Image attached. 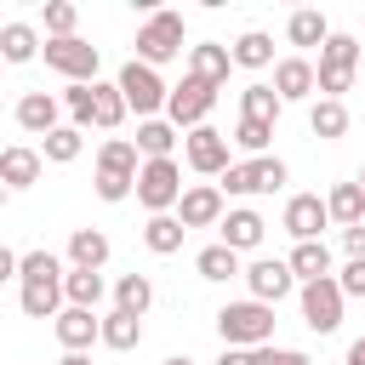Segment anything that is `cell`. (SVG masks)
<instances>
[{"mask_svg":"<svg viewBox=\"0 0 365 365\" xmlns=\"http://www.w3.org/2000/svg\"><path fill=\"white\" fill-rule=\"evenodd\" d=\"M279 108H285V103H279L274 86H245V91H240V120H262V125H274Z\"/></svg>","mask_w":365,"mask_h":365,"instance_id":"83f0119b","label":"cell"},{"mask_svg":"<svg viewBox=\"0 0 365 365\" xmlns=\"http://www.w3.org/2000/svg\"><path fill=\"white\" fill-rule=\"evenodd\" d=\"M331 222V205L319 194H291L285 200V234L302 245V240H319V228Z\"/></svg>","mask_w":365,"mask_h":365,"instance_id":"5bb4252c","label":"cell"},{"mask_svg":"<svg viewBox=\"0 0 365 365\" xmlns=\"http://www.w3.org/2000/svg\"><path fill=\"white\" fill-rule=\"evenodd\" d=\"M91 91H97V114H91V125H103V131H114V125H120V120L131 114V103H125V91H120V86H103V80H97Z\"/></svg>","mask_w":365,"mask_h":365,"instance_id":"e575fe53","label":"cell"},{"mask_svg":"<svg viewBox=\"0 0 365 365\" xmlns=\"http://www.w3.org/2000/svg\"><path fill=\"white\" fill-rule=\"evenodd\" d=\"M182 234H188V228H182V217H177V211H165V217H148V222H143V245H148L154 257L182 251Z\"/></svg>","mask_w":365,"mask_h":365,"instance_id":"603a6c76","label":"cell"},{"mask_svg":"<svg viewBox=\"0 0 365 365\" xmlns=\"http://www.w3.org/2000/svg\"><path fill=\"white\" fill-rule=\"evenodd\" d=\"M51 331H57L63 354H86L91 342H103V319H97L91 308H63V314L51 319Z\"/></svg>","mask_w":365,"mask_h":365,"instance_id":"9a60e30c","label":"cell"},{"mask_svg":"<svg viewBox=\"0 0 365 365\" xmlns=\"http://www.w3.org/2000/svg\"><path fill=\"white\" fill-rule=\"evenodd\" d=\"M11 114H17V125L34 131V137H51V131H57V97H51V91H23Z\"/></svg>","mask_w":365,"mask_h":365,"instance_id":"d6986e66","label":"cell"},{"mask_svg":"<svg viewBox=\"0 0 365 365\" xmlns=\"http://www.w3.org/2000/svg\"><path fill=\"white\" fill-rule=\"evenodd\" d=\"M336 29L325 23V11H314V6H302V11H291V23H285V40L291 46H319L325 51V40H331Z\"/></svg>","mask_w":365,"mask_h":365,"instance_id":"7402d4cb","label":"cell"},{"mask_svg":"<svg viewBox=\"0 0 365 365\" xmlns=\"http://www.w3.org/2000/svg\"><path fill=\"white\" fill-rule=\"evenodd\" d=\"M103 342H108L114 354L137 348V342H143V319H137V314H125V308H114V314L103 319Z\"/></svg>","mask_w":365,"mask_h":365,"instance_id":"836d02e7","label":"cell"},{"mask_svg":"<svg viewBox=\"0 0 365 365\" xmlns=\"http://www.w3.org/2000/svg\"><path fill=\"white\" fill-rule=\"evenodd\" d=\"M359 342H365V336H359Z\"/></svg>","mask_w":365,"mask_h":365,"instance_id":"f907efd6","label":"cell"},{"mask_svg":"<svg viewBox=\"0 0 365 365\" xmlns=\"http://www.w3.org/2000/svg\"><path fill=\"white\" fill-rule=\"evenodd\" d=\"M228 143H234L228 131H217V125H200V131H188V137H182V160H188L200 177H222V171L234 165V160H228Z\"/></svg>","mask_w":365,"mask_h":365,"instance_id":"9c48e42d","label":"cell"},{"mask_svg":"<svg viewBox=\"0 0 365 365\" xmlns=\"http://www.w3.org/2000/svg\"><path fill=\"white\" fill-rule=\"evenodd\" d=\"M68 262L97 274V268L108 262V234H103V228H74V234H68Z\"/></svg>","mask_w":365,"mask_h":365,"instance_id":"cb8c5ba5","label":"cell"},{"mask_svg":"<svg viewBox=\"0 0 365 365\" xmlns=\"http://www.w3.org/2000/svg\"><path fill=\"white\" fill-rule=\"evenodd\" d=\"M34 51H46V46H40V34H34L29 23H6V29H0V57H6V63H29Z\"/></svg>","mask_w":365,"mask_h":365,"instance_id":"d6a6232c","label":"cell"},{"mask_svg":"<svg viewBox=\"0 0 365 365\" xmlns=\"http://www.w3.org/2000/svg\"><path fill=\"white\" fill-rule=\"evenodd\" d=\"M177 51H182V17H177V11H148V23L137 29V63L160 68V63H171Z\"/></svg>","mask_w":365,"mask_h":365,"instance_id":"8992f818","label":"cell"},{"mask_svg":"<svg viewBox=\"0 0 365 365\" xmlns=\"http://www.w3.org/2000/svg\"><path fill=\"white\" fill-rule=\"evenodd\" d=\"M57 365H91V359H86V354H63Z\"/></svg>","mask_w":365,"mask_h":365,"instance_id":"bcb514c9","label":"cell"},{"mask_svg":"<svg viewBox=\"0 0 365 365\" xmlns=\"http://www.w3.org/2000/svg\"><path fill=\"white\" fill-rule=\"evenodd\" d=\"M262 234H268V222H262L257 211H245V205L222 217V245H234V251H257Z\"/></svg>","mask_w":365,"mask_h":365,"instance_id":"44dd1931","label":"cell"},{"mask_svg":"<svg viewBox=\"0 0 365 365\" xmlns=\"http://www.w3.org/2000/svg\"><path fill=\"white\" fill-rule=\"evenodd\" d=\"M268 137H274V125H262V120H240V125H234V148H245L251 160L268 154Z\"/></svg>","mask_w":365,"mask_h":365,"instance_id":"74e56055","label":"cell"},{"mask_svg":"<svg viewBox=\"0 0 365 365\" xmlns=\"http://www.w3.org/2000/svg\"><path fill=\"white\" fill-rule=\"evenodd\" d=\"M74 23H80V11H74L68 0H51V6H46V34H51V40H74Z\"/></svg>","mask_w":365,"mask_h":365,"instance_id":"f35d334b","label":"cell"},{"mask_svg":"<svg viewBox=\"0 0 365 365\" xmlns=\"http://www.w3.org/2000/svg\"><path fill=\"white\" fill-rule=\"evenodd\" d=\"M234 63H240V68H268V63H274V40H268L262 29L240 34V40H234Z\"/></svg>","mask_w":365,"mask_h":365,"instance_id":"d590c367","label":"cell"},{"mask_svg":"<svg viewBox=\"0 0 365 365\" xmlns=\"http://www.w3.org/2000/svg\"><path fill=\"white\" fill-rule=\"evenodd\" d=\"M165 365H194V359H182V354H177V359H165Z\"/></svg>","mask_w":365,"mask_h":365,"instance_id":"7dc6e473","label":"cell"},{"mask_svg":"<svg viewBox=\"0 0 365 365\" xmlns=\"http://www.w3.org/2000/svg\"><path fill=\"white\" fill-rule=\"evenodd\" d=\"M342 285H336V274L331 279H314V285H302V319H308V331H319V336H331L336 325H342Z\"/></svg>","mask_w":365,"mask_h":365,"instance_id":"30bf717a","label":"cell"},{"mask_svg":"<svg viewBox=\"0 0 365 365\" xmlns=\"http://www.w3.org/2000/svg\"><path fill=\"white\" fill-rule=\"evenodd\" d=\"M211 108H217V86H205V80H194V74H182V86H171L165 114H171L177 131H200Z\"/></svg>","mask_w":365,"mask_h":365,"instance_id":"52a82bcc","label":"cell"},{"mask_svg":"<svg viewBox=\"0 0 365 365\" xmlns=\"http://www.w3.org/2000/svg\"><path fill=\"white\" fill-rule=\"evenodd\" d=\"M325 205H331V222H342V228H359L365 222V188L359 182H336L325 194Z\"/></svg>","mask_w":365,"mask_h":365,"instance_id":"d4e9b609","label":"cell"},{"mask_svg":"<svg viewBox=\"0 0 365 365\" xmlns=\"http://www.w3.org/2000/svg\"><path fill=\"white\" fill-rule=\"evenodd\" d=\"M46 68L68 74L74 86H97V46H86L80 34L74 40H46Z\"/></svg>","mask_w":365,"mask_h":365,"instance_id":"8fae6325","label":"cell"},{"mask_svg":"<svg viewBox=\"0 0 365 365\" xmlns=\"http://www.w3.org/2000/svg\"><path fill=\"white\" fill-rule=\"evenodd\" d=\"M336 285H342V297H365V257L348 262V268L336 274Z\"/></svg>","mask_w":365,"mask_h":365,"instance_id":"b9f144b4","label":"cell"},{"mask_svg":"<svg viewBox=\"0 0 365 365\" xmlns=\"http://www.w3.org/2000/svg\"><path fill=\"white\" fill-rule=\"evenodd\" d=\"M251 365H314L308 354H297V348H251Z\"/></svg>","mask_w":365,"mask_h":365,"instance_id":"60d3db41","label":"cell"},{"mask_svg":"<svg viewBox=\"0 0 365 365\" xmlns=\"http://www.w3.org/2000/svg\"><path fill=\"white\" fill-rule=\"evenodd\" d=\"M348 365H365V342H354V348H348Z\"/></svg>","mask_w":365,"mask_h":365,"instance_id":"f6af8a7d","label":"cell"},{"mask_svg":"<svg viewBox=\"0 0 365 365\" xmlns=\"http://www.w3.org/2000/svg\"><path fill=\"white\" fill-rule=\"evenodd\" d=\"M274 91H279V103H302L308 91H319V68L308 57H279L274 63Z\"/></svg>","mask_w":365,"mask_h":365,"instance_id":"2e32d148","label":"cell"},{"mask_svg":"<svg viewBox=\"0 0 365 365\" xmlns=\"http://www.w3.org/2000/svg\"><path fill=\"white\" fill-rule=\"evenodd\" d=\"M40 165H46L40 148H23V143L0 148V182H6L11 194H17V188H34V182H40Z\"/></svg>","mask_w":365,"mask_h":365,"instance_id":"e0dca14e","label":"cell"},{"mask_svg":"<svg viewBox=\"0 0 365 365\" xmlns=\"http://www.w3.org/2000/svg\"><path fill=\"white\" fill-rule=\"evenodd\" d=\"M17 302H23V314H29V319H57L68 297H63V279H51V285H23V297H17Z\"/></svg>","mask_w":365,"mask_h":365,"instance_id":"4316f807","label":"cell"},{"mask_svg":"<svg viewBox=\"0 0 365 365\" xmlns=\"http://www.w3.org/2000/svg\"><path fill=\"white\" fill-rule=\"evenodd\" d=\"M291 274L302 279V285H314V279H331V245L325 240H302V245H291Z\"/></svg>","mask_w":365,"mask_h":365,"instance_id":"ffe728a7","label":"cell"},{"mask_svg":"<svg viewBox=\"0 0 365 365\" xmlns=\"http://www.w3.org/2000/svg\"><path fill=\"white\" fill-rule=\"evenodd\" d=\"M194 268H200V279H234V274H245V268H240V251L222 245V240L205 245V251L194 257Z\"/></svg>","mask_w":365,"mask_h":365,"instance_id":"4dcf8cb0","label":"cell"},{"mask_svg":"<svg viewBox=\"0 0 365 365\" xmlns=\"http://www.w3.org/2000/svg\"><path fill=\"white\" fill-rule=\"evenodd\" d=\"M359 68H365V63H359Z\"/></svg>","mask_w":365,"mask_h":365,"instance_id":"681fc988","label":"cell"},{"mask_svg":"<svg viewBox=\"0 0 365 365\" xmlns=\"http://www.w3.org/2000/svg\"><path fill=\"white\" fill-rule=\"evenodd\" d=\"M359 63H365V46H359L354 34H331L325 51H319V97H336V103H342V91L354 86Z\"/></svg>","mask_w":365,"mask_h":365,"instance_id":"3957f363","label":"cell"},{"mask_svg":"<svg viewBox=\"0 0 365 365\" xmlns=\"http://www.w3.org/2000/svg\"><path fill=\"white\" fill-rule=\"evenodd\" d=\"M217 331H222V348H268L274 342V308L257 297L228 302V308H217Z\"/></svg>","mask_w":365,"mask_h":365,"instance_id":"7a4b0ae2","label":"cell"},{"mask_svg":"<svg viewBox=\"0 0 365 365\" xmlns=\"http://www.w3.org/2000/svg\"><path fill=\"white\" fill-rule=\"evenodd\" d=\"M245 285H251V297L257 302H279V297H291L297 291V274H291V262H279V257H257L251 268H245Z\"/></svg>","mask_w":365,"mask_h":365,"instance_id":"4fadbf2b","label":"cell"},{"mask_svg":"<svg viewBox=\"0 0 365 365\" xmlns=\"http://www.w3.org/2000/svg\"><path fill=\"white\" fill-rule=\"evenodd\" d=\"M217 365H251V348H222V359Z\"/></svg>","mask_w":365,"mask_h":365,"instance_id":"ee69618b","label":"cell"},{"mask_svg":"<svg viewBox=\"0 0 365 365\" xmlns=\"http://www.w3.org/2000/svg\"><path fill=\"white\" fill-rule=\"evenodd\" d=\"M182 171H177V160H143V171H137V200L148 205V217H165V211H177L182 205Z\"/></svg>","mask_w":365,"mask_h":365,"instance_id":"277c9868","label":"cell"},{"mask_svg":"<svg viewBox=\"0 0 365 365\" xmlns=\"http://www.w3.org/2000/svg\"><path fill=\"white\" fill-rule=\"evenodd\" d=\"M63 297H68V308H91V314H97V302H103V274L68 268V274H63Z\"/></svg>","mask_w":365,"mask_h":365,"instance_id":"484cf974","label":"cell"},{"mask_svg":"<svg viewBox=\"0 0 365 365\" xmlns=\"http://www.w3.org/2000/svg\"><path fill=\"white\" fill-rule=\"evenodd\" d=\"M359 188H365V171H359Z\"/></svg>","mask_w":365,"mask_h":365,"instance_id":"c3c4849f","label":"cell"},{"mask_svg":"<svg viewBox=\"0 0 365 365\" xmlns=\"http://www.w3.org/2000/svg\"><path fill=\"white\" fill-rule=\"evenodd\" d=\"M222 200H228V194H222L217 182H194V188L182 194V205H177L182 228H222V217H228Z\"/></svg>","mask_w":365,"mask_h":365,"instance_id":"7c38bea8","label":"cell"},{"mask_svg":"<svg viewBox=\"0 0 365 365\" xmlns=\"http://www.w3.org/2000/svg\"><path fill=\"white\" fill-rule=\"evenodd\" d=\"M114 86L125 91V103L137 108V120H154V114L171 103V86L160 80V68H148V63H137V57L120 68V80H114Z\"/></svg>","mask_w":365,"mask_h":365,"instance_id":"5b68a950","label":"cell"},{"mask_svg":"<svg viewBox=\"0 0 365 365\" xmlns=\"http://www.w3.org/2000/svg\"><path fill=\"white\" fill-rule=\"evenodd\" d=\"M308 131H314V137H325V143H336V137L348 131V108H342L336 97H319V103L308 108Z\"/></svg>","mask_w":365,"mask_h":365,"instance_id":"f1b7e54d","label":"cell"},{"mask_svg":"<svg viewBox=\"0 0 365 365\" xmlns=\"http://www.w3.org/2000/svg\"><path fill=\"white\" fill-rule=\"evenodd\" d=\"M80 148H86V143H80V125H57V131L40 143V154H46V160H57V165L80 160Z\"/></svg>","mask_w":365,"mask_h":365,"instance_id":"8d00e7d4","label":"cell"},{"mask_svg":"<svg viewBox=\"0 0 365 365\" xmlns=\"http://www.w3.org/2000/svg\"><path fill=\"white\" fill-rule=\"evenodd\" d=\"M285 160H274V154H262V160H245V165H228L222 171V194H274V188H285Z\"/></svg>","mask_w":365,"mask_h":365,"instance_id":"ba28073f","label":"cell"},{"mask_svg":"<svg viewBox=\"0 0 365 365\" xmlns=\"http://www.w3.org/2000/svg\"><path fill=\"white\" fill-rule=\"evenodd\" d=\"M137 143H125V137H108L103 148H97V177H91V188H97V200H108V205H120L125 194H137Z\"/></svg>","mask_w":365,"mask_h":365,"instance_id":"6da1fadb","label":"cell"},{"mask_svg":"<svg viewBox=\"0 0 365 365\" xmlns=\"http://www.w3.org/2000/svg\"><path fill=\"white\" fill-rule=\"evenodd\" d=\"M148 302H154V279L148 274H120V285H114V308H125V314H148Z\"/></svg>","mask_w":365,"mask_h":365,"instance_id":"1f68e13d","label":"cell"},{"mask_svg":"<svg viewBox=\"0 0 365 365\" xmlns=\"http://www.w3.org/2000/svg\"><path fill=\"white\" fill-rule=\"evenodd\" d=\"M228 68H234V51H228V46H217V40H200V46H188V74H194V80H205V86H222V80H228Z\"/></svg>","mask_w":365,"mask_h":365,"instance_id":"ac0fdd59","label":"cell"},{"mask_svg":"<svg viewBox=\"0 0 365 365\" xmlns=\"http://www.w3.org/2000/svg\"><path fill=\"white\" fill-rule=\"evenodd\" d=\"M137 148H143L148 160H171L177 125H171V120H137Z\"/></svg>","mask_w":365,"mask_h":365,"instance_id":"f546056e","label":"cell"},{"mask_svg":"<svg viewBox=\"0 0 365 365\" xmlns=\"http://www.w3.org/2000/svg\"><path fill=\"white\" fill-rule=\"evenodd\" d=\"M342 245H348V257L359 262V257H365V222H359V228H342Z\"/></svg>","mask_w":365,"mask_h":365,"instance_id":"7bdbcfd3","label":"cell"},{"mask_svg":"<svg viewBox=\"0 0 365 365\" xmlns=\"http://www.w3.org/2000/svg\"><path fill=\"white\" fill-rule=\"evenodd\" d=\"M63 108L74 114V125H91V114H97V91H91V86H68V91H63Z\"/></svg>","mask_w":365,"mask_h":365,"instance_id":"ab89813d","label":"cell"}]
</instances>
